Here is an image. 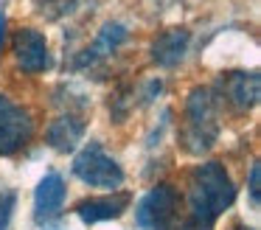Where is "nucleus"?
I'll return each instance as SVG.
<instances>
[{
	"instance_id": "nucleus-8",
	"label": "nucleus",
	"mask_w": 261,
	"mask_h": 230,
	"mask_svg": "<svg viewBox=\"0 0 261 230\" xmlns=\"http://www.w3.org/2000/svg\"><path fill=\"white\" fill-rule=\"evenodd\" d=\"M129 202H132V196L126 191H115V194H107V196L82 199L73 211L85 224H98V222H107V219H118L129 208Z\"/></svg>"
},
{
	"instance_id": "nucleus-13",
	"label": "nucleus",
	"mask_w": 261,
	"mask_h": 230,
	"mask_svg": "<svg viewBox=\"0 0 261 230\" xmlns=\"http://www.w3.org/2000/svg\"><path fill=\"white\" fill-rule=\"evenodd\" d=\"M14 191H0V230H6L9 222H12V213H14Z\"/></svg>"
},
{
	"instance_id": "nucleus-12",
	"label": "nucleus",
	"mask_w": 261,
	"mask_h": 230,
	"mask_svg": "<svg viewBox=\"0 0 261 230\" xmlns=\"http://www.w3.org/2000/svg\"><path fill=\"white\" fill-rule=\"evenodd\" d=\"M124 39H126V28L118 25V22H107V25L101 28V37L96 39V48H93V54L87 56V59H96V56H104V54H113V50L118 48Z\"/></svg>"
},
{
	"instance_id": "nucleus-11",
	"label": "nucleus",
	"mask_w": 261,
	"mask_h": 230,
	"mask_svg": "<svg viewBox=\"0 0 261 230\" xmlns=\"http://www.w3.org/2000/svg\"><path fill=\"white\" fill-rule=\"evenodd\" d=\"M45 138H48V146H51L54 151L68 155V151H73L76 143L85 138V121L76 118V115H59L57 121L48 126Z\"/></svg>"
},
{
	"instance_id": "nucleus-9",
	"label": "nucleus",
	"mask_w": 261,
	"mask_h": 230,
	"mask_svg": "<svg viewBox=\"0 0 261 230\" xmlns=\"http://www.w3.org/2000/svg\"><path fill=\"white\" fill-rule=\"evenodd\" d=\"M188 42H191V34H188L186 28H169V31L158 34V37L152 39V48H149L152 62L160 67L180 65L186 50H188Z\"/></svg>"
},
{
	"instance_id": "nucleus-7",
	"label": "nucleus",
	"mask_w": 261,
	"mask_h": 230,
	"mask_svg": "<svg viewBox=\"0 0 261 230\" xmlns=\"http://www.w3.org/2000/svg\"><path fill=\"white\" fill-rule=\"evenodd\" d=\"M65 205V180L59 171H48L34 188V219L42 227H57Z\"/></svg>"
},
{
	"instance_id": "nucleus-10",
	"label": "nucleus",
	"mask_w": 261,
	"mask_h": 230,
	"mask_svg": "<svg viewBox=\"0 0 261 230\" xmlns=\"http://www.w3.org/2000/svg\"><path fill=\"white\" fill-rule=\"evenodd\" d=\"M258 90H261L258 73H227L222 79V95L236 110H253L258 104Z\"/></svg>"
},
{
	"instance_id": "nucleus-15",
	"label": "nucleus",
	"mask_w": 261,
	"mask_h": 230,
	"mask_svg": "<svg viewBox=\"0 0 261 230\" xmlns=\"http://www.w3.org/2000/svg\"><path fill=\"white\" fill-rule=\"evenodd\" d=\"M3 42H6V11L0 9V48H3Z\"/></svg>"
},
{
	"instance_id": "nucleus-14",
	"label": "nucleus",
	"mask_w": 261,
	"mask_h": 230,
	"mask_svg": "<svg viewBox=\"0 0 261 230\" xmlns=\"http://www.w3.org/2000/svg\"><path fill=\"white\" fill-rule=\"evenodd\" d=\"M258 174H261V166L253 163L250 166V196H253V205H258Z\"/></svg>"
},
{
	"instance_id": "nucleus-4",
	"label": "nucleus",
	"mask_w": 261,
	"mask_h": 230,
	"mask_svg": "<svg viewBox=\"0 0 261 230\" xmlns=\"http://www.w3.org/2000/svg\"><path fill=\"white\" fill-rule=\"evenodd\" d=\"M180 191L171 183H160L138 202V227L141 230H171L180 219Z\"/></svg>"
},
{
	"instance_id": "nucleus-1",
	"label": "nucleus",
	"mask_w": 261,
	"mask_h": 230,
	"mask_svg": "<svg viewBox=\"0 0 261 230\" xmlns=\"http://www.w3.org/2000/svg\"><path fill=\"white\" fill-rule=\"evenodd\" d=\"M236 199L227 168L219 160L199 163L188 177V216L180 230H214L219 213H225Z\"/></svg>"
},
{
	"instance_id": "nucleus-2",
	"label": "nucleus",
	"mask_w": 261,
	"mask_h": 230,
	"mask_svg": "<svg viewBox=\"0 0 261 230\" xmlns=\"http://www.w3.org/2000/svg\"><path fill=\"white\" fill-rule=\"evenodd\" d=\"M219 138V112L216 95L211 87H194L186 101V126L180 132V143L191 155H202Z\"/></svg>"
},
{
	"instance_id": "nucleus-5",
	"label": "nucleus",
	"mask_w": 261,
	"mask_h": 230,
	"mask_svg": "<svg viewBox=\"0 0 261 230\" xmlns=\"http://www.w3.org/2000/svg\"><path fill=\"white\" fill-rule=\"evenodd\" d=\"M34 138V115L0 93V157H12Z\"/></svg>"
},
{
	"instance_id": "nucleus-3",
	"label": "nucleus",
	"mask_w": 261,
	"mask_h": 230,
	"mask_svg": "<svg viewBox=\"0 0 261 230\" xmlns=\"http://www.w3.org/2000/svg\"><path fill=\"white\" fill-rule=\"evenodd\" d=\"M73 174L90 188H121L124 185V168L115 157L104 151L101 143H87L73 160Z\"/></svg>"
},
{
	"instance_id": "nucleus-16",
	"label": "nucleus",
	"mask_w": 261,
	"mask_h": 230,
	"mask_svg": "<svg viewBox=\"0 0 261 230\" xmlns=\"http://www.w3.org/2000/svg\"><path fill=\"white\" fill-rule=\"evenodd\" d=\"M230 230H255V227H247V224H236V227H230Z\"/></svg>"
},
{
	"instance_id": "nucleus-6",
	"label": "nucleus",
	"mask_w": 261,
	"mask_h": 230,
	"mask_svg": "<svg viewBox=\"0 0 261 230\" xmlns=\"http://www.w3.org/2000/svg\"><path fill=\"white\" fill-rule=\"evenodd\" d=\"M12 54L20 70L25 73H45L51 67V50L37 28H17L12 37Z\"/></svg>"
}]
</instances>
